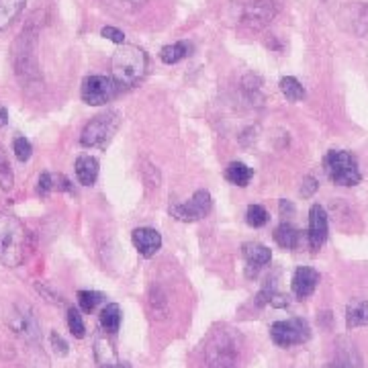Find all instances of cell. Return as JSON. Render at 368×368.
<instances>
[{"instance_id": "1", "label": "cell", "mask_w": 368, "mask_h": 368, "mask_svg": "<svg viewBox=\"0 0 368 368\" xmlns=\"http://www.w3.org/2000/svg\"><path fill=\"white\" fill-rule=\"evenodd\" d=\"M27 230L12 213L0 211V262L8 268H16L25 260Z\"/></svg>"}, {"instance_id": "2", "label": "cell", "mask_w": 368, "mask_h": 368, "mask_svg": "<svg viewBox=\"0 0 368 368\" xmlns=\"http://www.w3.org/2000/svg\"><path fill=\"white\" fill-rule=\"evenodd\" d=\"M147 68V58L143 53V49L135 47V45H121L111 60V70H113V78L119 86H135Z\"/></svg>"}, {"instance_id": "3", "label": "cell", "mask_w": 368, "mask_h": 368, "mask_svg": "<svg viewBox=\"0 0 368 368\" xmlns=\"http://www.w3.org/2000/svg\"><path fill=\"white\" fill-rule=\"evenodd\" d=\"M12 62H14V74L21 80V84L29 86L33 82H39V70H37V56H35V33L27 27L19 35L14 49H12Z\"/></svg>"}, {"instance_id": "4", "label": "cell", "mask_w": 368, "mask_h": 368, "mask_svg": "<svg viewBox=\"0 0 368 368\" xmlns=\"http://www.w3.org/2000/svg\"><path fill=\"white\" fill-rule=\"evenodd\" d=\"M330 180L338 186H356L363 178L358 160L346 149H332L323 160Z\"/></svg>"}, {"instance_id": "5", "label": "cell", "mask_w": 368, "mask_h": 368, "mask_svg": "<svg viewBox=\"0 0 368 368\" xmlns=\"http://www.w3.org/2000/svg\"><path fill=\"white\" fill-rule=\"evenodd\" d=\"M119 113L117 111H107V113H101L97 117H93L90 121L86 123V127L82 129V135H80V143L84 147H105L117 127H119Z\"/></svg>"}, {"instance_id": "6", "label": "cell", "mask_w": 368, "mask_h": 368, "mask_svg": "<svg viewBox=\"0 0 368 368\" xmlns=\"http://www.w3.org/2000/svg\"><path fill=\"white\" fill-rule=\"evenodd\" d=\"M121 86L115 82L113 76H88L84 78L82 82V88H80V97L86 105L90 107H101V105H107L111 103L117 95H119Z\"/></svg>"}, {"instance_id": "7", "label": "cell", "mask_w": 368, "mask_h": 368, "mask_svg": "<svg viewBox=\"0 0 368 368\" xmlns=\"http://www.w3.org/2000/svg\"><path fill=\"white\" fill-rule=\"evenodd\" d=\"M270 338L276 346L280 348H291V346H299L305 344L311 338V330L309 323L301 317L295 319H286V321H276L270 326Z\"/></svg>"}, {"instance_id": "8", "label": "cell", "mask_w": 368, "mask_h": 368, "mask_svg": "<svg viewBox=\"0 0 368 368\" xmlns=\"http://www.w3.org/2000/svg\"><path fill=\"white\" fill-rule=\"evenodd\" d=\"M211 207H213L211 195H209L207 191H197L188 203L170 207V215H172L174 219H178V221L195 223V221L203 219V217L211 211Z\"/></svg>"}, {"instance_id": "9", "label": "cell", "mask_w": 368, "mask_h": 368, "mask_svg": "<svg viewBox=\"0 0 368 368\" xmlns=\"http://www.w3.org/2000/svg\"><path fill=\"white\" fill-rule=\"evenodd\" d=\"M6 321H8V328H10L16 336H21L23 340L35 342V340L39 338V323H37V317L33 315L31 307H27V305H16V307L10 311V315H8Z\"/></svg>"}, {"instance_id": "10", "label": "cell", "mask_w": 368, "mask_h": 368, "mask_svg": "<svg viewBox=\"0 0 368 368\" xmlns=\"http://www.w3.org/2000/svg\"><path fill=\"white\" fill-rule=\"evenodd\" d=\"M276 14V4L272 0H254L245 6L242 25L247 31H262L270 25Z\"/></svg>"}, {"instance_id": "11", "label": "cell", "mask_w": 368, "mask_h": 368, "mask_svg": "<svg viewBox=\"0 0 368 368\" xmlns=\"http://www.w3.org/2000/svg\"><path fill=\"white\" fill-rule=\"evenodd\" d=\"M207 368H238L236 344L228 336H219L207 350Z\"/></svg>"}, {"instance_id": "12", "label": "cell", "mask_w": 368, "mask_h": 368, "mask_svg": "<svg viewBox=\"0 0 368 368\" xmlns=\"http://www.w3.org/2000/svg\"><path fill=\"white\" fill-rule=\"evenodd\" d=\"M328 213L321 205H313L309 211V247L311 252H319V247L328 240Z\"/></svg>"}, {"instance_id": "13", "label": "cell", "mask_w": 368, "mask_h": 368, "mask_svg": "<svg viewBox=\"0 0 368 368\" xmlns=\"http://www.w3.org/2000/svg\"><path fill=\"white\" fill-rule=\"evenodd\" d=\"M319 282V272L309 266H299L293 274V293L297 299H307L315 293Z\"/></svg>"}, {"instance_id": "14", "label": "cell", "mask_w": 368, "mask_h": 368, "mask_svg": "<svg viewBox=\"0 0 368 368\" xmlns=\"http://www.w3.org/2000/svg\"><path fill=\"white\" fill-rule=\"evenodd\" d=\"M242 254H244L245 264H247V270H245L247 278L256 276V274H258L266 264H270V260H272L270 249H268L266 245L256 244V242H247V244H244Z\"/></svg>"}, {"instance_id": "15", "label": "cell", "mask_w": 368, "mask_h": 368, "mask_svg": "<svg viewBox=\"0 0 368 368\" xmlns=\"http://www.w3.org/2000/svg\"><path fill=\"white\" fill-rule=\"evenodd\" d=\"M131 240L135 249L143 256V258H151L158 254V249L162 247V236L151 230V228H139L131 234Z\"/></svg>"}, {"instance_id": "16", "label": "cell", "mask_w": 368, "mask_h": 368, "mask_svg": "<svg viewBox=\"0 0 368 368\" xmlns=\"http://www.w3.org/2000/svg\"><path fill=\"white\" fill-rule=\"evenodd\" d=\"M76 178L84 186H93L99 178V162L93 156H80L76 160Z\"/></svg>"}, {"instance_id": "17", "label": "cell", "mask_w": 368, "mask_h": 368, "mask_svg": "<svg viewBox=\"0 0 368 368\" xmlns=\"http://www.w3.org/2000/svg\"><path fill=\"white\" fill-rule=\"evenodd\" d=\"M274 242L280 247H284V249H295L301 242V232L293 223L284 221L274 230Z\"/></svg>"}, {"instance_id": "18", "label": "cell", "mask_w": 368, "mask_h": 368, "mask_svg": "<svg viewBox=\"0 0 368 368\" xmlns=\"http://www.w3.org/2000/svg\"><path fill=\"white\" fill-rule=\"evenodd\" d=\"M368 323V301H356L346 307V328H363Z\"/></svg>"}, {"instance_id": "19", "label": "cell", "mask_w": 368, "mask_h": 368, "mask_svg": "<svg viewBox=\"0 0 368 368\" xmlns=\"http://www.w3.org/2000/svg\"><path fill=\"white\" fill-rule=\"evenodd\" d=\"M95 358H97V363H99L101 368H119L117 354H115L113 346L105 338L95 342Z\"/></svg>"}, {"instance_id": "20", "label": "cell", "mask_w": 368, "mask_h": 368, "mask_svg": "<svg viewBox=\"0 0 368 368\" xmlns=\"http://www.w3.org/2000/svg\"><path fill=\"white\" fill-rule=\"evenodd\" d=\"M191 51V45L186 41H176V43H170V45H164L160 49V60L168 66L172 64H178L180 60H184Z\"/></svg>"}, {"instance_id": "21", "label": "cell", "mask_w": 368, "mask_h": 368, "mask_svg": "<svg viewBox=\"0 0 368 368\" xmlns=\"http://www.w3.org/2000/svg\"><path fill=\"white\" fill-rule=\"evenodd\" d=\"M121 307L117 303H109L101 311V326L107 334H117L121 328Z\"/></svg>"}, {"instance_id": "22", "label": "cell", "mask_w": 368, "mask_h": 368, "mask_svg": "<svg viewBox=\"0 0 368 368\" xmlns=\"http://www.w3.org/2000/svg\"><path fill=\"white\" fill-rule=\"evenodd\" d=\"M252 176H254L252 168H247L242 162H232V164L225 168V178H228L232 184L240 186V188H244V186L249 184Z\"/></svg>"}, {"instance_id": "23", "label": "cell", "mask_w": 368, "mask_h": 368, "mask_svg": "<svg viewBox=\"0 0 368 368\" xmlns=\"http://www.w3.org/2000/svg\"><path fill=\"white\" fill-rule=\"evenodd\" d=\"M25 0H0V31L6 29L23 10Z\"/></svg>"}, {"instance_id": "24", "label": "cell", "mask_w": 368, "mask_h": 368, "mask_svg": "<svg viewBox=\"0 0 368 368\" xmlns=\"http://www.w3.org/2000/svg\"><path fill=\"white\" fill-rule=\"evenodd\" d=\"M280 93L286 97V101H291V103H297V101H303L305 99V88H303V84L297 80V78H293V76H284V78H280Z\"/></svg>"}, {"instance_id": "25", "label": "cell", "mask_w": 368, "mask_h": 368, "mask_svg": "<svg viewBox=\"0 0 368 368\" xmlns=\"http://www.w3.org/2000/svg\"><path fill=\"white\" fill-rule=\"evenodd\" d=\"M147 303H149V311H151L154 317L162 319V317L168 315V299H166V295H164L162 289L154 286L151 293H149V301H147Z\"/></svg>"}, {"instance_id": "26", "label": "cell", "mask_w": 368, "mask_h": 368, "mask_svg": "<svg viewBox=\"0 0 368 368\" xmlns=\"http://www.w3.org/2000/svg\"><path fill=\"white\" fill-rule=\"evenodd\" d=\"M103 301H105L103 293H97V291H80L78 293V305L84 313H93Z\"/></svg>"}, {"instance_id": "27", "label": "cell", "mask_w": 368, "mask_h": 368, "mask_svg": "<svg viewBox=\"0 0 368 368\" xmlns=\"http://www.w3.org/2000/svg\"><path fill=\"white\" fill-rule=\"evenodd\" d=\"M245 221L249 228H264L268 223V211L262 205H249L245 211Z\"/></svg>"}, {"instance_id": "28", "label": "cell", "mask_w": 368, "mask_h": 368, "mask_svg": "<svg viewBox=\"0 0 368 368\" xmlns=\"http://www.w3.org/2000/svg\"><path fill=\"white\" fill-rule=\"evenodd\" d=\"M12 184H14L12 168H10V162H8L4 149L0 147V188H2V191H10Z\"/></svg>"}, {"instance_id": "29", "label": "cell", "mask_w": 368, "mask_h": 368, "mask_svg": "<svg viewBox=\"0 0 368 368\" xmlns=\"http://www.w3.org/2000/svg\"><path fill=\"white\" fill-rule=\"evenodd\" d=\"M68 328H70L72 336L78 338V340H82V338L86 336V326H84V321H82V315H80V311L74 309V307L68 309Z\"/></svg>"}, {"instance_id": "30", "label": "cell", "mask_w": 368, "mask_h": 368, "mask_svg": "<svg viewBox=\"0 0 368 368\" xmlns=\"http://www.w3.org/2000/svg\"><path fill=\"white\" fill-rule=\"evenodd\" d=\"M12 151H14V156H16L19 162H29V158L33 156V145H31L29 139L16 137V139L12 141Z\"/></svg>"}, {"instance_id": "31", "label": "cell", "mask_w": 368, "mask_h": 368, "mask_svg": "<svg viewBox=\"0 0 368 368\" xmlns=\"http://www.w3.org/2000/svg\"><path fill=\"white\" fill-rule=\"evenodd\" d=\"M51 191H56V178H53V174L43 172L39 176V182H37V195L39 197H47Z\"/></svg>"}, {"instance_id": "32", "label": "cell", "mask_w": 368, "mask_h": 368, "mask_svg": "<svg viewBox=\"0 0 368 368\" xmlns=\"http://www.w3.org/2000/svg\"><path fill=\"white\" fill-rule=\"evenodd\" d=\"M35 289H37V293L39 295H43L49 303H53V305H62L64 303V299H62V295L60 293H56L49 284H45V282H35Z\"/></svg>"}, {"instance_id": "33", "label": "cell", "mask_w": 368, "mask_h": 368, "mask_svg": "<svg viewBox=\"0 0 368 368\" xmlns=\"http://www.w3.org/2000/svg\"><path fill=\"white\" fill-rule=\"evenodd\" d=\"M49 342H51V348H53V352H56L58 356H66V354H68V344H66V340H64L58 332H51Z\"/></svg>"}, {"instance_id": "34", "label": "cell", "mask_w": 368, "mask_h": 368, "mask_svg": "<svg viewBox=\"0 0 368 368\" xmlns=\"http://www.w3.org/2000/svg\"><path fill=\"white\" fill-rule=\"evenodd\" d=\"M101 35H103L105 39H109V41L117 43V45H123V41H125V35H123V31H119L117 27H111V25L103 27V29H101Z\"/></svg>"}, {"instance_id": "35", "label": "cell", "mask_w": 368, "mask_h": 368, "mask_svg": "<svg viewBox=\"0 0 368 368\" xmlns=\"http://www.w3.org/2000/svg\"><path fill=\"white\" fill-rule=\"evenodd\" d=\"M317 188H319L317 180H315L313 176H307V178L303 180V186H301V197L309 199V197H313V193H315Z\"/></svg>"}, {"instance_id": "36", "label": "cell", "mask_w": 368, "mask_h": 368, "mask_svg": "<svg viewBox=\"0 0 368 368\" xmlns=\"http://www.w3.org/2000/svg\"><path fill=\"white\" fill-rule=\"evenodd\" d=\"M53 178H56V191H66V193H74V188H72V182L66 178V176H62V174H53Z\"/></svg>"}, {"instance_id": "37", "label": "cell", "mask_w": 368, "mask_h": 368, "mask_svg": "<svg viewBox=\"0 0 368 368\" xmlns=\"http://www.w3.org/2000/svg\"><path fill=\"white\" fill-rule=\"evenodd\" d=\"M278 209H280V215H282V217H291V215L295 213V205H293L291 201H284V199L278 203Z\"/></svg>"}, {"instance_id": "38", "label": "cell", "mask_w": 368, "mask_h": 368, "mask_svg": "<svg viewBox=\"0 0 368 368\" xmlns=\"http://www.w3.org/2000/svg\"><path fill=\"white\" fill-rule=\"evenodd\" d=\"M6 123H8V111H6V107L0 105V127H4Z\"/></svg>"}, {"instance_id": "39", "label": "cell", "mask_w": 368, "mask_h": 368, "mask_svg": "<svg viewBox=\"0 0 368 368\" xmlns=\"http://www.w3.org/2000/svg\"><path fill=\"white\" fill-rule=\"evenodd\" d=\"M117 2H123L125 6H133V8H135V6H139V4H143L145 0H117Z\"/></svg>"}, {"instance_id": "40", "label": "cell", "mask_w": 368, "mask_h": 368, "mask_svg": "<svg viewBox=\"0 0 368 368\" xmlns=\"http://www.w3.org/2000/svg\"><path fill=\"white\" fill-rule=\"evenodd\" d=\"M266 45H268V47H272V49H276V51H280V49H282V47H280V43L276 41V37H272Z\"/></svg>"}, {"instance_id": "41", "label": "cell", "mask_w": 368, "mask_h": 368, "mask_svg": "<svg viewBox=\"0 0 368 368\" xmlns=\"http://www.w3.org/2000/svg\"><path fill=\"white\" fill-rule=\"evenodd\" d=\"M326 368H348V367H344V365H340V363H332V365H328Z\"/></svg>"}, {"instance_id": "42", "label": "cell", "mask_w": 368, "mask_h": 368, "mask_svg": "<svg viewBox=\"0 0 368 368\" xmlns=\"http://www.w3.org/2000/svg\"><path fill=\"white\" fill-rule=\"evenodd\" d=\"M119 368H121V367H119Z\"/></svg>"}]
</instances>
